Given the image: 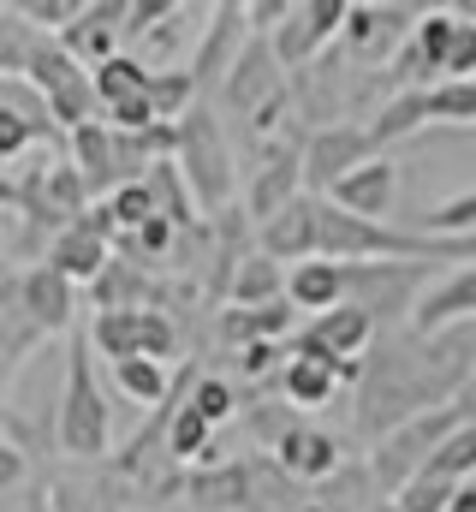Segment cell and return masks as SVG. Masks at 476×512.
I'll list each match as a JSON object with an SVG mask.
<instances>
[{"mask_svg":"<svg viewBox=\"0 0 476 512\" xmlns=\"http://www.w3.org/2000/svg\"><path fill=\"white\" fill-rule=\"evenodd\" d=\"M465 382H471V370L441 340H423L411 328L375 334V346L363 352V376H357V435L381 441V435L405 429L411 417L453 405Z\"/></svg>","mask_w":476,"mask_h":512,"instance_id":"1","label":"cell"},{"mask_svg":"<svg viewBox=\"0 0 476 512\" xmlns=\"http://www.w3.org/2000/svg\"><path fill=\"white\" fill-rule=\"evenodd\" d=\"M108 393L96 382V346H90V328L72 334L66 346V387H60V411H54V441L72 465H102L108 459Z\"/></svg>","mask_w":476,"mask_h":512,"instance_id":"2","label":"cell"},{"mask_svg":"<svg viewBox=\"0 0 476 512\" xmlns=\"http://www.w3.org/2000/svg\"><path fill=\"white\" fill-rule=\"evenodd\" d=\"M173 167L185 173V185H191V197H197V215H227L233 209V191H238V155L233 143H227V120L209 108V102H197L185 120H179V155H173Z\"/></svg>","mask_w":476,"mask_h":512,"instance_id":"3","label":"cell"},{"mask_svg":"<svg viewBox=\"0 0 476 512\" xmlns=\"http://www.w3.org/2000/svg\"><path fill=\"white\" fill-rule=\"evenodd\" d=\"M352 280H346V304H357L375 334H399L411 328L423 292L435 286V268L429 262H346Z\"/></svg>","mask_w":476,"mask_h":512,"instance_id":"4","label":"cell"},{"mask_svg":"<svg viewBox=\"0 0 476 512\" xmlns=\"http://www.w3.org/2000/svg\"><path fill=\"white\" fill-rule=\"evenodd\" d=\"M453 429H465V411H459V405H441V411H423V417H411L405 429L381 435L375 453H369V477H375V489L393 501L411 477H423V465L441 453V441H447Z\"/></svg>","mask_w":476,"mask_h":512,"instance_id":"5","label":"cell"},{"mask_svg":"<svg viewBox=\"0 0 476 512\" xmlns=\"http://www.w3.org/2000/svg\"><path fill=\"white\" fill-rule=\"evenodd\" d=\"M24 78L42 90V102H48L54 126L66 131V137L102 114V96H96L90 66H78V60L60 48V36H42V48H36V60H30V72H24Z\"/></svg>","mask_w":476,"mask_h":512,"instance_id":"6","label":"cell"},{"mask_svg":"<svg viewBox=\"0 0 476 512\" xmlns=\"http://www.w3.org/2000/svg\"><path fill=\"white\" fill-rule=\"evenodd\" d=\"M417 24H423V6H369V0H352L340 54L352 66H363V72H387L405 54V42H411Z\"/></svg>","mask_w":476,"mask_h":512,"instance_id":"7","label":"cell"},{"mask_svg":"<svg viewBox=\"0 0 476 512\" xmlns=\"http://www.w3.org/2000/svg\"><path fill=\"white\" fill-rule=\"evenodd\" d=\"M304 197V137L292 131H280V137H268V143H256V161H250V185H244V215L262 227V221H274L286 203H298Z\"/></svg>","mask_w":476,"mask_h":512,"instance_id":"8","label":"cell"},{"mask_svg":"<svg viewBox=\"0 0 476 512\" xmlns=\"http://www.w3.org/2000/svg\"><path fill=\"white\" fill-rule=\"evenodd\" d=\"M346 12H352V0H292V18L268 36L274 60L298 78V72L316 66L328 48H340V36H346Z\"/></svg>","mask_w":476,"mask_h":512,"instance_id":"9","label":"cell"},{"mask_svg":"<svg viewBox=\"0 0 476 512\" xmlns=\"http://www.w3.org/2000/svg\"><path fill=\"white\" fill-rule=\"evenodd\" d=\"M244 48H250V12H244V0H221V6H209L203 36H197V48H191V84H197L203 102L221 96V84L233 78V66H238Z\"/></svg>","mask_w":476,"mask_h":512,"instance_id":"10","label":"cell"},{"mask_svg":"<svg viewBox=\"0 0 476 512\" xmlns=\"http://www.w3.org/2000/svg\"><path fill=\"white\" fill-rule=\"evenodd\" d=\"M381 149H375V137L369 126H322V131H304V191L310 197H328L340 179H352L357 167H369Z\"/></svg>","mask_w":476,"mask_h":512,"instance_id":"11","label":"cell"},{"mask_svg":"<svg viewBox=\"0 0 476 512\" xmlns=\"http://www.w3.org/2000/svg\"><path fill=\"white\" fill-rule=\"evenodd\" d=\"M48 512H125L131 501V483L114 471V459H102V465H60V471H48Z\"/></svg>","mask_w":476,"mask_h":512,"instance_id":"12","label":"cell"},{"mask_svg":"<svg viewBox=\"0 0 476 512\" xmlns=\"http://www.w3.org/2000/svg\"><path fill=\"white\" fill-rule=\"evenodd\" d=\"M292 483H304V489H316V483H334L340 471H346V441L334 435V429H322V423H298L274 453H268Z\"/></svg>","mask_w":476,"mask_h":512,"instance_id":"13","label":"cell"},{"mask_svg":"<svg viewBox=\"0 0 476 512\" xmlns=\"http://www.w3.org/2000/svg\"><path fill=\"white\" fill-rule=\"evenodd\" d=\"M256 251L262 256H274L280 268L292 262H310V256H322V197H298V203H286L274 221H262L256 227Z\"/></svg>","mask_w":476,"mask_h":512,"instance_id":"14","label":"cell"},{"mask_svg":"<svg viewBox=\"0 0 476 512\" xmlns=\"http://www.w3.org/2000/svg\"><path fill=\"white\" fill-rule=\"evenodd\" d=\"M459 322H476V262L471 268L435 274V286L423 292V304H417V316H411V334L441 340V334L459 328Z\"/></svg>","mask_w":476,"mask_h":512,"instance_id":"15","label":"cell"},{"mask_svg":"<svg viewBox=\"0 0 476 512\" xmlns=\"http://www.w3.org/2000/svg\"><path fill=\"white\" fill-rule=\"evenodd\" d=\"M18 292H24L30 316H36L48 334H78V286H72L60 268H48V262L18 268Z\"/></svg>","mask_w":476,"mask_h":512,"instance_id":"16","label":"cell"},{"mask_svg":"<svg viewBox=\"0 0 476 512\" xmlns=\"http://www.w3.org/2000/svg\"><path fill=\"white\" fill-rule=\"evenodd\" d=\"M328 203L357 215V221H387L393 203H399V167H393V155H375L369 167H357L352 179H340L328 191Z\"/></svg>","mask_w":476,"mask_h":512,"instance_id":"17","label":"cell"},{"mask_svg":"<svg viewBox=\"0 0 476 512\" xmlns=\"http://www.w3.org/2000/svg\"><path fill=\"white\" fill-rule=\"evenodd\" d=\"M66 155H72V167H78V179L90 185V197H114L119 185V137L108 120H90V126H78L72 137H66Z\"/></svg>","mask_w":476,"mask_h":512,"instance_id":"18","label":"cell"},{"mask_svg":"<svg viewBox=\"0 0 476 512\" xmlns=\"http://www.w3.org/2000/svg\"><path fill=\"white\" fill-rule=\"evenodd\" d=\"M42 340H48V328L30 316V304H24V292H18V274L0 286V376L12 382L36 352H42Z\"/></svg>","mask_w":476,"mask_h":512,"instance_id":"19","label":"cell"},{"mask_svg":"<svg viewBox=\"0 0 476 512\" xmlns=\"http://www.w3.org/2000/svg\"><path fill=\"white\" fill-rule=\"evenodd\" d=\"M42 262H48V268H60L72 286H96V280L114 268V245L78 221V227H66V233L48 245V256H42Z\"/></svg>","mask_w":476,"mask_h":512,"instance_id":"20","label":"cell"},{"mask_svg":"<svg viewBox=\"0 0 476 512\" xmlns=\"http://www.w3.org/2000/svg\"><path fill=\"white\" fill-rule=\"evenodd\" d=\"M346 280H352V268H346V262L310 256V262H298V268L286 274V298H292V310L328 316V310H340V304H346Z\"/></svg>","mask_w":476,"mask_h":512,"instance_id":"21","label":"cell"},{"mask_svg":"<svg viewBox=\"0 0 476 512\" xmlns=\"http://www.w3.org/2000/svg\"><path fill=\"white\" fill-rule=\"evenodd\" d=\"M179 495L197 512H244V501H250V471H244V459L209 465V471H185Z\"/></svg>","mask_w":476,"mask_h":512,"instance_id":"22","label":"cell"},{"mask_svg":"<svg viewBox=\"0 0 476 512\" xmlns=\"http://www.w3.org/2000/svg\"><path fill=\"white\" fill-rule=\"evenodd\" d=\"M286 274H292V268H280L274 256L250 251L233 268V280H227V304H233V310H262V304H280V298H286Z\"/></svg>","mask_w":476,"mask_h":512,"instance_id":"23","label":"cell"},{"mask_svg":"<svg viewBox=\"0 0 476 512\" xmlns=\"http://www.w3.org/2000/svg\"><path fill=\"white\" fill-rule=\"evenodd\" d=\"M197 18H209V6H173L143 42H137V60L149 66V72H173V60H179V48L197 36ZM197 48V42H191Z\"/></svg>","mask_w":476,"mask_h":512,"instance_id":"24","label":"cell"},{"mask_svg":"<svg viewBox=\"0 0 476 512\" xmlns=\"http://www.w3.org/2000/svg\"><path fill=\"white\" fill-rule=\"evenodd\" d=\"M340 370H328V364H316V358H292L286 352V370H280V399L292 405V411H322L334 393H340Z\"/></svg>","mask_w":476,"mask_h":512,"instance_id":"25","label":"cell"},{"mask_svg":"<svg viewBox=\"0 0 476 512\" xmlns=\"http://www.w3.org/2000/svg\"><path fill=\"white\" fill-rule=\"evenodd\" d=\"M423 126H429V90H399V96H387L369 114V137H375L381 155H387V143H405V137H417Z\"/></svg>","mask_w":476,"mask_h":512,"instance_id":"26","label":"cell"},{"mask_svg":"<svg viewBox=\"0 0 476 512\" xmlns=\"http://www.w3.org/2000/svg\"><path fill=\"white\" fill-rule=\"evenodd\" d=\"M244 471H250V501L244 512H304V483H292L268 453H256V459H244Z\"/></svg>","mask_w":476,"mask_h":512,"instance_id":"27","label":"cell"},{"mask_svg":"<svg viewBox=\"0 0 476 512\" xmlns=\"http://www.w3.org/2000/svg\"><path fill=\"white\" fill-rule=\"evenodd\" d=\"M90 346H96L108 364L143 358V310H102V316L90 322Z\"/></svg>","mask_w":476,"mask_h":512,"instance_id":"28","label":"cell"},{"mask_svg":"<svg viewBox=\"0 0 476 512\" xmlns=\"http://www.w3.org/2000/svg\"><path fill=\"white\" fill-rule=\"evenodd\" d=\"M36 48H42V30L18 6H0V78H24Z\"/></svg>","mask_w":476,"mask_h":512,"instance_id":"29","label":"cell"},{"mask_svg":"<svg viewBox=\"0 0 476 512\" xmlns=\"http://www.w3.org/2000/svg\"><path fill=\"white\" fill-rule=\"evenodd\" d=\"M411 233H423V239H476V191H459V197L411 215Z\"/></svg>","mask_w":476,"mask_h":512,"instance_id":"30","label":"cell"},{"mask_svg":"<svg viewBox=\"0 0 476 512\" xmlns=\"http://www.w3.org/2000/svg\"><path fill=\"white\" fill-rule=\"evenodd\" d=\"M114 382L131 405H167L173 399V376L155 358H125V364H114Z\"/></svg>","mask_w":476,"mask_h":512,"instance_id":"31","label":"cell"},{"mask_svg":"<svg viewBox=\"0 0 476 512\" xmlns=\"http://www.w3.org/2000/svg\"><path fill=\"white\" fill-rule=\"evenodd\" d=\"M423 477H441V483H453V489L476 483V423L453 429V435L441 441V453L423 465Z\"/></svg>","mask_w":476,"mask_h":512,"instance_id":"32","label":"cell"},{"mask_svg":"<svg viewBox=\"0 0 476 512\" xmlns=\"http://www.w3.org/2000/svg\"><path fill=\"white\" fill-rule=\"evenodd\" d=\"M90 78H96L102 108H114V102H125V96H143V90H149V66H143L137 54H114V60H108V66H96Z\"/></svg>","mask_w":476,"mask_h":512,"instance_id":"33","label":"cell"},{"mask_svg":"<svg viewBox=\"0 0 476 512\" xmlns=\"http://www.w3.org/2000/svg\"><path fill=\"white\" fill-rule=\"evenodd\" d=\"M191 411L209 423V429H227L238 417V387L227 376H197L191 382Z\"/></svg>","mask_w":476,"mask_h":512,"instance_id":"34","label":"cell"},{"mask_svg":"<svg viewBox=\"0 0 476 512\" xmlns=\"http://www.w3.org/2000/svg\"><path fill=\"white\" fill-rule=\"evenodd\" d=\"M429 126H476V78L429 90Z\"/></svg>","mask_w":476,"mask_h":512,"instance_id":"35","label":"cell"},{"mask_svg":"<svg viewBox=\"0 0 476 512\" xmlns=\"http://www.w3.org/2000/svg\"><path fill=\"white\" fill-rule=\"evenodd\" d=\"M465 489H471V483H465ZM453 501H459V489L441 483V477H411V483L393 495V507L399 512H447Z\"/></svg>","mask_w":476,"mask_h":512,"instance_id":"36","label":"cell"},{"mask_svg":"<svg viewBox=\"0 0 476 512\" xmlns=\"http://www.w3.org/2000/svg\"><path fill=\"white\" fill-rule=\"evenodd\" d=\"M18 12H24V18L42 30V36H60V30H66L78 12H84V0H24Z\"/></svg>","mask_w":476,"mask_h":512,"instance_id":"37","label":"cell"},{"mask_svg":"<svg viewBox=\"0 0 476 512\" xmlns=\"http://www.w3.org/2000/svg\"><path fill=\"white\" fill-rule=\"evenodd\" d=\"M233 358H238V376L280 387V370H286V358H280V346H274V340H262V346H244V352H233Z\"/></svg>","mask_w":476,"mask_h":512,"instance_id":"38","label":"cell"},{"mask_svg":"<svg viewBox=\"0 0 476 512\" xmlns=\"http://www.w3.org/2000/svg\"><path fill=\"white\" fill-rule=\"evenodd\" d=\"M244 12H250V36H274L292 18V0H244Z\"/></svg>","mask_w":476,"mask_h":512,"instance_id":"39","label":"cell"},{"mask_svg":"<svg viewBox=\"0 0 476 512\" xmlns=\"http://www.w3.org/2000/svg\"><path fill=\"white\" fill-rule=\"evenodd\" d=\"M30 483V453L18 441H0V495L6 489H24Z\"/></svg>","mask_w":476,"mask_h":512,"instance_id":"40","label":"cell"},{"mask_svg":"<svg viewBox=\"0 0 476 512\" xmlns=\"http://www.w3.org/2000/svg\"><path fill=\"white\" fill-rule=\"evenodd\" d=\"M0 429H6V435H12V441H18V447L30 453V441H36V429H30V423H24L18 411H12V399H6V376H0Z\"/></svg>","mask_w":476,"mask_h":512,"instance_id":"41","label":"cell"},{"mask_svg":"<svg viewBox=\"0 0 476 512\" xmlns=\"http://www.w3.org/2000/svg\"><path fill=\"white\" fill-rule=\"evenodd\" d=\"M18 203H24V191H18V173H6V167H0V209H6V215H18Z\"/></svg>","mask_w":476,"mask_h":512,"instance_id":"42","label":"cell"},{"mask_svg":"<svg viewBox=\"0 0 476 512\" xmlns=\"http://www.w3.org/2000/svg\"><path fill=\"white\" fill-rule=\"evenodd\" d=\"M453 405H459V411H465V423H476V376H471V382H465V393H459V399H453Z\"/></svg>","mask_w":476,"mask_h":512,"instance_id":"43","label":"cell"},{"mask_svg":"<svg viewBox=\"0 0 476 512\" xmlns=\"http://www.w3.org/2000/svg\"><path fill=\"white\" fill-rule=\"evenodd\" d=\"M12 274H18V268H12V251H6V233H0V286H6Z\"/></svg>","mask_w":476,"mask_h":512,"instance_id":"44","label":"cell"},{"mask_svg":"<svg viewBox=\"0 0 476 512\" xmlns=\"http://www.w3.org/2000/svg\"><path fill=\"white\" fill-rule=\"evenodd\" d=\"M447 512H476V483H471V489H459V501H453Z\"/></svg>","mask_w":476,"mask_h":512,"instance_id":"45","label":"cell"},{"mask_svg":"<svg viewBox=\"0 0 476 512\" xmlns=\"http://www.w3.org/2000/svg\"><path fill=\"white\" fill-rule=\"evenodd\" d=\"M375 512H399V507H393V501H381V507H375Z\"/></svg>","mask_w":476,"mask_h":512,"instance_id":"46","label":"cell"}]
</instances>
